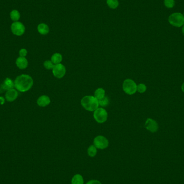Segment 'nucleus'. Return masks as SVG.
Returning a JSON list of instances; mask_svg holds the SVG:
<instances>
[{
    "instance_id": "9",
    "label": "nucleus",
    "mask_w": 184,
    "mask_h": 184,
    "mask_svg": "<svg viewBox=\"0 0 184 184\" xmlns=\"http://www.w3.org/2000/svg\"><path fill=\"white\" fill-rule=\"evenodd\" d=\"M145 127L148 130L151 132H156L158 129V125L157 122L152 119H148L145 123Z\"/></svg>"
},
{
    "instance_id": "1",
    "label": "nucleus",
    "mask_w": 184,
    "mask_h": 184,
    "mask_svg": "<svg viewBox=\"0 0 184 184\" xmlns=\"http://www.w3.org/2000/svg\"><path fill=\"white\" fill-rule=\"evenodd\" d=\"M16 90L21 92L29 90L33 85V80L31 77L27 75H21L18 76L14 81Z\"/></svg>"
},
{
    "instance_id": "15",
    "label": "nucleus",
    "mask_w": 184,
    "mask_h": 184,
    "mask_svg": "<svg viewBox=\"0 0 184 184\" xmlns=\"http://www.w3.org/2000/svg\"><path fill=\"white\" fill-rule=\"evenodd\" d=\"M62 60V55L59 53H56L55 54H53L51 57V61L55 65L60 64Z\"/></svg>"
},
{
    "instance_id": "16",
    "label": "nucleus",
    "mask_w": 184,
    "mask_h": 184,
    "mask_svg": "<svg viewBox=\"0 0 184 184\" xmlns=\"http://www.w3.org/2000/svg\"><path fill=\"white\" fill-rule=\"evenodd\" d=\"M94 97L98 100L101 99L105 97V90L102 88H99L95 90L94 93Z\"/></svg>"
},
{
    "instance_id": "20",
    "label": "nucleus",
    "mask_w": 184,
    "mask_h": 184,
    "mask_svg": "<svg viewBox=\"0 0 184 184\" xmlns=\"http://www.w3.org/2000/svg\"><path fill=\"white\" fill-rule=\"evenodd\" d=\"M88 154L90 157H94L97 154V148L94 145H90L87 150Z\"/></svg>"
},
{
    "instance_id": "3",
    "label": "nucleus",
    "mask_w": 184,
    "mask_h": 184,
    "mask_svg": "<svg viewBox=\"0 0 184 184\" xmlns=\"http://www.w3.org/2000/svg\"><path fill=\"white\" fill-rule=\"evenodd\" d=\"M169 22L174 27H180L184 25V15L181 13H173L170 16Z\"/></svg>"
},
{
    "instance_id": "5",
    "label": "nucleus",
    "mask_w": 184,
    "mask_h": 184,
    "mask_svg": "<svg viewBox=\"0 0 184 184\" xmlns=\"http://www.w3.org/2000/svg\"><path fill=\"white\" fill-rule=\"evenodd\" d=\"M94 112V118L99 123H103L107 121L108 113L104 108H98Z\"/></svg>"
},
{
    "instance_id": "19",
    "label": "nucleus",
    "mask_w": 184,
    "mask_h": 184,
    "mask_svg": "<svg viewBox=\"0 0 184 184\" xmlns=\"http://www.w3.org/2000/svg\"><path fill=\"white\" fill-rule=\"evenodd\" d=\"M107 3L109 7L114 9L117 8L119 5L118 0H107Z\"/></svg>"
},
{
    "instance_id": "23",
    "label": "nucleus",
    "mask_w": 184,
    "mask_h": 184,
    "mask_svg": "<svg viewBox=\"0 0 184 184\" xmlns=\"http://www.w3.org/2000/svg\"><path fill=\"white\" fill-rule=\"evenodd\" d=\"M137 90L140 93H143L147 90V86L143 84H139L137 86Z\"/></svg>"
},
{
    "instance_id": "7",
    "label": "nucleus",
    "mask_w": 184,
    "mask_h": 184,
    "mask_svg": "<svg viewBox=\"0 0 184 184\" xmlns=\"http://www.w3.org/2000/svg\"><path fill=\"white\" fill-rule=\"evenodd\" d=\"M95 147L99 149H105L108 147L109 142L106 137L103 136H97L94 139Z\"/></svg>"
},
{
    "instance_id": "17",
    "label": "nucleus",
    "mask_w": 184,
    "mask_h": 184,
    "mask_svg": "<svg viewBox=\"0 0 184 184\" xmlns=\"http://www.w3.org/2000/svg\"><path fill=\"white\" fill-rule=\"evenodd\" d=\"M84 179L80 174L74 176L72 179V184H84Z\"/></svg>"
},
{
    "instance_id": "11",
    "label": "nucleus",
    "mask_w": 184,
    "mask_h": 184,
    "mask_svg": "<svg viewBox=\"0 0 184 184\" xmlns=\"http://www.w3.org/2000/svg\"><path fill=\"white\" fill-rule=\"evenodd\" d=\"M51 102L50 97L47 95H42L40 96L37 101V105L40 107H44L49 105Z\"/></svg>"
},
{
    "instance_id": "10",
    "label": "nucleus",
    "mask_w": 184,
    "mask_h": 184,
    "mask_svg": "<svg viewBox=\"0 0 184 184\" xmlns=\"http://www.w3.org/2000/svg\"><path fill=\"white\" fill-rule=\"evenodd\" d=\"M18 95V93L17 90H15L14 88L8 90L5 93V99L8 102H13L17 98Z\"/></svg>"
},
{
    "instance_id": "8",
    "label": "nucleus",
    "mask_w": 184,
    "mask_h": 184,
    "mask_svg": "<svg viewBox=\"0 0 184 184\" xmlns=\"http://www.w3.org/2000/svg\"><path fill=\"white\" fill-rule=\"evenodd\" d=\"M66 68L64 65L62 64H58L55 65L53 68L52 73L54 76L58 79L62 78L66 74Z\"/></svg>"
},
{
    "instance_id": "27",
    "label": "nucleus",
    "mask_w": 184,
    "mask_h": 184,
    "mask_svg": "<svg viewBox=\"0 0 184 184\" xmlns=\"http://www.w3.org/2000/svg\"><path fill=\"white\" fill-rule=\"evenodd\" d=\"M1 102H2V104H3V103H5V99H3V97H0V103H1Z\"/></svg>"
},
{
    "instance_id": "18",
    "label": "nucleus",
    "mask_w": 184,
    "mask_h": 184,
    "mask_svg": "<svg viewBox=\"0 0 184 184\" xmlns=\"http://www.w3.org/2000/svg\"><path fill=\"white\" fill-rule=\"evenodd\" d=\"M10 18L14 22H17L20 20L21 15L19 11L17 10H13L11 11L10 14Z\"/></svg>"
},
{
    "instance_id": "25",
    "label": "nucleus",
    "mask_w": 184,
    "mask_h": 184,
    "mask_svg": "<svg viewBox=\"0 0 184 184\" xmlns=\"http://www.w3.org/2000/svg\"><path fill=\"white\" fill-rule=\"evenodd\" d=\"M27 50H26L25 49H21V50H20V51H19L20 57H25L27 56Z\"/></svg>"
},
{
    "instance_id": "13",
    "label": "nucleus",
    "mask_w": 184,
    "mask_h": 184,
    "mask_svg": "<svg viewBox=\"0 0 184 184\" xmlns=\"http://www.w3.org/2000/svg\"><path fill=\"white\" fill-rule=\"evenodd\" d=\"M14 87H15V84L12 80L8 78L5 80L2 85V88L4 90H7V91L8 90L13 89Z\"/></svg>"
},
{
    "instance_id": "6",
    "label": "nucleus",
    "mask_w": 184,
    "mask_h": 184,
    "mask_svg": "<svg viewBox=\"0 0 184 184\" xmlns=\"http://www.w3.org/2000/svg\"><path fill=\"white\" fill-rule=\"evenodd\" d=\"M11 30L13 34L21 36L25 33V27L22 23L20 22H14L11 25Z\"/></svg>"
},
{
    "instance_id": "2",
    "label": "nucleus",
    "mask_w": 184,
    "mask_h": 184,
    "mask_svg": "<svg viewBox=\"0 0 184 184\" xmlns=\"http://www.w3.org/2000/svg\"><path fill=\"white\" fill-rule=\"evenodd\" d=\"M81 104L85 109L90 112L95 111L99 108V101L93 96L88 95L82 98L81 101Z\"/></svg>"
},
{
    "instance_id": "26",
    "label": "nucleus",
    "mask_w": 184,
    "mask_h": 184,
    "mask_svg": "<svg viewBox=\"0 0 184 184\" xmlns=\"http://www.w3.org/2000/svg\"><path fill=\"white\" fill-rule=\"evenodd\" d=\"M86 184H101V183L97 180H92L87 182Z\"/></svg>"
},
{
    "instance_id": "21",
    "label": "nucleus",
    "mask_w": 184,
    "mask_h": 184,
    "mask_svg": "<svg viewBox=\"0 0 184 184\" xmlns=\"http://www.w3.org/2000/svg\"><path fill=\"white\" fill-rule=\"evenodd\" d=\"M98 101H99V105L101 107H107L109 103V100L107 97H105Z\"/></svg>"
},
{
    "instance_id": "22",
    "label": "nucleus",
    "mask_w": 184,
    "mask_h": 184,
    "mask_svg": "<svg viewBox=\"0 0 184 184\" xmlns=\"http://www.w3.org/2000/svg\"><path fill=\"white\" fill-rule=\"evenodd\" d=\"M55 65L51 60H46L44 63V66L47 70H52Z\"/></svg>"
},
{
    "instance_id": "4",
    "label": "nucleus",
    "mask_w": 184,
    "mask_h": 184,
    "mask_svg": "<svg viewBox=\"0 0 184 184\" xmlns=\"http://www.w3.org/2000/svg\"><path fill=\"white\" fill-rule=\"evenodd\" d=\"M137 86L134 80L128 79L123 83V90L127 94L132 95L137 91Z\"/></svg>"
},
{
    "instance_id": "29",
    "label": "nucleus",
    "mask_w": 184,
    "mask_h": 184,
    "mask_svg": "<svg viewBox=\"0 0 184 184\" xmlns=\"http://www.w3.org/2000/svg\"><path fill=\"white\" fill-rule=\"evenodd\" d=\"M182 33H183V34H184V26H183L182 28Z\"/></svg>"
},
{
    "instance_id": "24",
    "label": "nucleus",
    "mask_w": 184,
    "mask_h": 184,
    "mask_svg": "<svg viewBox=\"0 0 184 184\" xmlns=\"http://www.w3.org/2000/svg\"><path fill=\"white\" fill-rule=\"evenodd\" d=\"M164 5L167 8H172L174 6L175 1L174 0H165Z\"/></svg>"
},
{
    "instance_id": "12",
    "label": "nucleus",
    "mask_w": 184,
    "mask_h": 184,
    "mask_svg": "<svg viewBox=\"0 0 184 184\" xmlns=\"http://www.w3.org/2000/svg\"><path fill=\"white\" fill-rule=\"evenodd\" d=\"M16 64L21 70L25 69L28 66V61L25 57H19L16 61Z\"/></svg>"
},
{
    "instance_id": "30",
    "label": "nucleus",
    "mask_w": 184,
    "mask_h": 184,
    "mask_svg": "<svg viewBox=\"0 0 184 184\" xmlns=\"http://www.w3.org/2000/svg\"></svg>"
},
{
    "instance_id": "14",
    "label": "nucleus",
    "mask_w": 184,
    "mask_h": 184,
    "mask_svg": "<svg viewBox=\"0 0 184 184\" xmlns=\"http://www.w3.org/2000/svg\"><path fill=\"white\" fill-rule=\"evenodd\" d=\"M37 30L40 34L43 35H47L49 33V27L45 23H41L38 25Z\"/></svg>"
},
{
    "instance_id": "28",
    "label": "nucleus",
    "mask_w": 184,
    "mask_h": 184,
    "mask_svg": "<svg viewBox=\"0 0 184 184\" xmlns=\"http://www.w3.org/2000/svg\"><path fill=\"white\" fill-rule=\"evenodd\" d=\"M182 91L184 93V82L182 84Z\"/></svg>"
}]
</instances>
